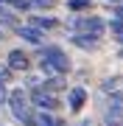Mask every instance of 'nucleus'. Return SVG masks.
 Segmentation results:
<instances>
[{
  "label": "nucleus",
  "mask_w": 123,
  "mask_h": 126,
  "mask_svg": "<svg viewBox=\"0 0 123 126\" xmlns=\"http://www.w3.org/2000/svg\"><path fill=\"white\" fill-rule=\"evenodd\" d=\"M17 31H20V36H23L25 42H31V45H39L42 42V34L37 31V28H17Z\"/></svg>",
  "instance_id": "6e6552de"
},
{
  "label": "nucleus",
  "mask_w": 123,
  "mask_h": 126,
  "mask_svg": "<svg viewBox=\"0 0 123 126\" xmlns=\"http://www.w3.org/2000/svg\"><path fill=\"white\" fill-rule=\"evenodd\" d=\"M67 70H70L67 53H62L59 48H45L42 50V73L45 76H62Z\"/></svg>",
  "instance_id": "f257e3e1"
},
{
  "label": "nucleus",
  "mask_w": 123,
  "mask_h": 126,
  "mask_svg": "<svg viewBox=\"0 0 123 126\" xmlns=\"http://www.w3.org/2000/svg\"><path fill=\"white\" fill-rule=\"evenodd\" d=\"M0 23H6V25H11V23H14V14H11V11H6L3 6H0Z\"/></svg>",
  "instance_id": "ddd939ff"
},
{
  "label": "nucleus",
  "mask_w": 123,
  "mask_h": 126,
  "mask_svg": "<svg viewBox=\"0 0 123 126\" xmlns=\"http://www.w3.org/2000/svg\"><path fill=\"white\" fill-rule=\"evenodd\" d=\"M78 126H90V123H78Z\"/></svg>",
  "instance_id": "dca6fc26"
},
{
  "label": "nucleus",
  "mask_w": 123,
  "mask_h": 126,
  "mask_svg": "<svg viewBox=\"0 0 123 126\" xmlns=\"http://www.w3.org/2000/svg\"><path fill=\"white\" fill-rule=\"evenodd\" d=\"M34 25H37V28H53L56 20H53V17H37V20H34Z\"/></svg>",
  "instance_id": "9b49d317"
},
{
  "label": "nucleus",
  "mask_w": 123,
  "mask_h": 126,
  "mask_svg": "<svg viewBox=\"0 0 123 126\" xmlns=\"http://www.w3.org/2000/svg\"><path fill=\"white\" fill-rule=\"evenodd\" d=\"M34 123H39V126H62L59 118H53V115H48V112H42L39 121H34Z\"/></svg>",
  "instance_id": "9d476101"
},
{
  "label": "nucleus",
  "mask_w": 123,
  "mask_h": 126,
  "mask_svg": "<svg viewBox=\"0 0 123 126\" xmlns=\"http://www.w3.org/2000/svg\"><path fill=\"white\" fill-rule=\"evenodd\" d=\"M84 101H87V93L81 87H73V90H70V109H81Z\"/></svg>",
  "instance_id": "0eeeda50"
},
{
  "label": "nucleus",
  "mask_w": 123,
  "mask_h": 126,
  "mask_svg": "<svg viewBox=\"0 0 123 126\" xmlns=\"http://www.w3.org/2000/svg\"><path fill=\"white\" fill-rule=\"evenodd\" d=\"M31 101H34V107L45 109V112H50V109L59 107V101H56L50 93H45V90H34V93H31Z\"/></svg>",
  "instance_id": "20e7f679"
},
{
  "label": "nucleus",
  "mask_w": 123,
  "mask_h": 126,
  "mask_svg": "<svg viewBox=\"0 0 123 126\" xmlns=\"http://www.w3.org/2000/svg\"><path fill=\"white\" fill-rule=\"evenodd\" d=\"M9 107H11V112H14L17 121H23L25 126H37V123H34L31 109H28V98L23 95V90H11V93H9Z\"/></svg>",
  "instance_id": "f03ea898"
},
{
  "label": "nucleus",
  "mask_w": 123,
  "mask_h": 126,
  "mask_svg": "<svg viewBox=\"0 0 123 126\" xmlns=\"http://www.w3.org/2000/svg\"><path fill=\"white\" fill-rule=\"evenodd\" d=\"M112 31H118V34L123 31V20H120V17H118V20H115V23H112Z\"/></svg>",
  "instance_id": "4468645a"
},
{
  "label": "nucleus",
  "mask_w": 123,
  "mask_h": 126,
  "mask_svg": "<svg viewBox=\"0 0 123 126\" xmlns=\"http://www.w3.org/2000/svg\"><path fill=\"white\" fill-rule=\"evenodd\" d=\"M73 42H76V45L78 48H95V42H98V36H90V34H78V36H73Z\"/></svg>",
  "instance_id": "1a4fd4ad"
},
{
  "label": "nucleus",
  "mask_w": 123,
  "mask_h": 126,
  "mask_svg": "<svg viewBox=\"0 0 123 126\" xmlns=\"http://www.w3.org/2000/svg\"><path fill=\"white\" fill-rule=\"evenodd\" d=\"M120 39H123V31H120Z\"/></svg>",
  "instance_id": "f3484780"
},
{
  "label": "nucleus",
  "mask_w": 123,
  "mask_h": 126,
  "mask_svg": "<svg viewBox=\"0 0 123 126\" xmlns=\"http://www.w3.org/2000/svg\"><path fill=\"white\" fill-rule=\"evenodd\" d=\"M76 28L90 34V36H98V34H104V20L101 17H81V20H76Z\"/></svg>",
  "instance_id": "7ed1b4c3"
},
{
  "label": "nucleus",
  "mask_w": 123,
  "mask_h": 126,
  "mask_svg": "<svg viewBox=\"0 0 123 126\" xmlns=\"http://www.w3.org/2000/svg\"><path fill=\"white\" fill-rule=\"evenodd\" d=\"M109 3H120V0H109Z\"/></svg>",
  "instance_id": "2eb2a0df"
},
{
  "label": "nucleus",
  "mask_w": 123,
  "mask_h": 126,
  "mask_svg": "<svg viewBox=\"0 0 123 126\" xmlns=\"http://www.w3.org/2000/svg\"><path fill=\"white\" fill-rule=\"evenodd\" d=\"M9 3H11V0H9Z\"/></svg>",
  "instance_id": "a211bd4d"
},
{
  "label": "nucleus",
  "mask_w": 123,
  "mask_h": 126,
  "mask_svg": "<svg viewBox=\"0 0 123 126\" xmlns=\"http://www.w3.org/2000/svg\"><path fill=\"white\" fill-rule=\"evenodd\" d=\"M70 9H73V11H81V9H90V0H70Z\"/></svg>",
  "instance_id": "f8f14e48"
},
{
  "label": "nucleus",
  "mask_w": 123,
  "mask_h": 126,
  "mask_svg": "<svg viewBox=\"0 0 123 126\" xmlns=\"http://www.w3.org/2000/svg\"><path fill=\"white\" fill-rule=\"evenodd\" d=\"M106 123H109V126H120L123 123V104L118 98L106 107Z\"/></svg>",
  "instance_id": "39448f33"
},
{
  "label": "nucleus",
  "mask_w": 123,
  "mask_h": 126,
  "mask_svg": "<svg viewBox=\"0 0 123 126\" xmlns=\"http://www.w3.org/2000/svg\"><path fill=\"white\" fill-rule=\"evenodd\" d=\"M9 67L11 70H28V56L23 50H11L9 53Z\"/></svg>",
  "instance_id": "423d86ee"
}]
</instances>
